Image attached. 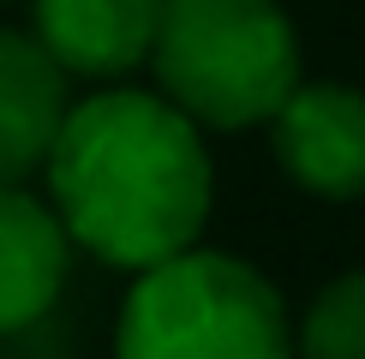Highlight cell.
<instances>
[{"label": "cell", "mask_w": 365, "mask_h": 359, "mask_svg": "<svg viewBox=\"0 0 365 359\" xmlns=\"http://www.w3.org/2000/svg\"><path fill=\"white\" fill-rule=\"evenodd\" d=\"M66 78L19 30H0V186H19L48 162L66 120Z\"/></svg>", "instance_id": "52a82bcc"}, {"label": "cell", "mask_w": 365, "mask_h": 359, "mask_svg": "<svg viewBox=\"0 0 365 359\" xmlns=\"http://www.w3.org/2000/svg\"><path fill=\"white\" fill-rule=\"evenodd\" d=\"M72 264V239L54 209L19 186H0V341L36 329L54 311Z\"/></svg>", "instance_id": "8992f818"}, {"label": "cell", "mask_w": 365, "mask_h": 359, "mask_svg": "<svg viewBox=\"0 0 365 359\" xmlns=\"http://www.w3.org/2000/svg\"><path fill=\"white\" fill-rule=\"evenodd\" d=\"M162 102L192 126H269L299 84V36L276 0H162L150 42Z\"/></svg>", "instance_id": "7a4b0ae2"}, {"label": "cell", "mask_w": 365, "mask_h": 359, "mask_svg": "<svg viewBox=\"0 0 365 359\" xmlns=\"http://www.w3.org/2000/svg\"><path fill=\"white\" fill-rule=\"evenodd\" d=\"M42 174L72 246L138 276L192 251L216 198L197 126L156 90H102L66 108Z\"/></svg>", "instance_id": "6da1fadb"}, {"label": "cell", "mask_w": 365, "mask_h": 359, "mask_svg": "<svg viewBox=\"0 0 365 359\" xmlns=\"http://www.w3.org/2000/svg\"><path fill=\"white\" fill-rule=\"evenodd\" d=\"M114 359H294V323L269 276L192 246L132 281Z\"/></svg>", "instance_id": "3957f363"}, {"label": "cell", "mask_w": 365, "mask_h": 359, "mask_svg": "<svg viewBox=\"0 0 365 359\" xmlns=\"http://www.w3.org/2000/svg\"><path fill=\"white\" fill-rule=\"evenodd\" d=\"M299 359H365V269L336 276L294 329Z\"/></svg>", "instance_id": "ba28073f"}, {"label": "cell", "mask_w": 365, "mask_h": 359, "mask_svg": "<svg viewBox=\"0 0 365 359\" xmlns=\"http://www.w3.org/2000/svg\"><path fill=\"white\" fill-rule=\"evenodd\" d=\"M36 48L78 78H120L144 66L162 24V0H30Z\"/></svg>", "instance_id": "5b68a950"}, {"label": "cell", "mask_w": 365, "mask_h": 359, "mask_svg": "<svg viewBox=\"0 0 365 359\" xmlns=\"http://www.w3.org/2000/svg\"><path fill=\"white\" fill-rule=\"evenodd\" d=\"M282 174L312 198H365V90L299 84L269 120Z\"/></svg>", "instance_id": "277c9868"}]
</instances>
